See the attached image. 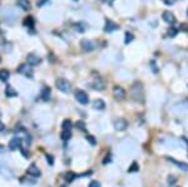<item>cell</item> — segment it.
I'll return each mask as SVG.
<instances>
[{"mask_svg":"<svg viewBox=\"0 0 188 187\" xmlns=\"http://www.w3.org/2000/svg\"><path fill=\"white\" fill-rule=\"evenodd\" d=\"M55 87L60 90V92H64V93L70 92V83L66 79H64V78H59V79H57Z\"/></svg>","mask_w":188,"mask_h":187,"instance_id":"1","label":"cell"},{"mask_svg":"<svg viewBox=\"0 0 188 187\" xmlns=\"http://www.w3.org/2000/svg\"><path fill=\"white\" fill-rule=\"evenodd\" d=\"M75 99L78 101V103L84 104V106L89 103V97H88V94L84 92V90H80V89H78L77 92H75Z\"/></svg>","mask_w":188,"mask_h":187,"instance_id":"2","label":"cell"},{"mask_svg":"<svg viewBox=\"0 0 188 187\" xmlns=\"http://www.w3.org/2000/svg\"><path fill=\"white\" fill-rule=\"evenodd\" d=\"M18 73H20L23 75H25L27 78H33V70L32 67L27 63V64H20L18 68Z\"/></svg>","mask_w":188,"mask_h":187,"instance_id":"3","label":"cell"},{"mask_svg":"<svg viewBox=\"0 0 188 187\" xmlns=\"http://www.w3.org/2000/svg\"><path fill=\"white\" fill-rule=\"evenodd\" d=\"M27 63L30 65V67H35V65H39L41 63V58L38 57L34 53H30V54H28V57H27Z\"/></svg>","mask_w":188,"mask_h":187,"instance_id":"4","label":"cell"},{"mask_svg":"<svg viewBox=\"0 0 188 187\" xmlns=\"http://www.w3.org/2000/svg\"><path fill=\"white\" fill-rule=\"evenodd\" d=\"M80 47L84 52H92L95 49V43L93 40H89V39H83L80 41Z\"/></svg>","mask_w":188,"mask_h":187,"instance_id":"5","label":"cell"},{"mask_svg":"<svg viewBox=\"0 0 188 187\" xmlns=\"http://www.w3.org/2000/svg\"><path fill=\"white\" fill-rule=\"evenodd\" d=\"M113 97L116 99H118V101H123L125 98V90L122 87L116 86L113 88Z\"/></svg>","mask_w":188,"mask_h":187,"instance_id":"6","label":"cell"},{"mask_svg":"<svg viewBox=\"0 0 188 187\" xmlns=\"http://www.w3.org/2000/svg\"><path fill=\"white\" fill-rule=\"evenodd\" d=\"M113 126H114V128H116L117 131L120 132V131H125L127 129V127H128V122H127L125 119H123V118H119V119L114 120Z\"/></svg>","mask_w":188,"mask_h":187,"instance_id":"7","label":"cell"},{"mask_svg":"<svg viewBox=\"0 0 188 187\" xmlns=\"http://www.w3.org/2000/svg\"><path fill=\"white\" fill-rule=\"evenodd\" d=\"M92 87H93L95 90L100 92V90L104 89L105 83H104V81H103L102 78H97V79H93V82H92Z\"/></svg>","mask_w":188,"mask_h":187,"instance_id":"8","label":"cell"},{"mask_svg":"<svg viewBox=\"0 0 188 187\" xmlns=\"http://www.w3.org/2000/svg\"><path fill=\"white\" fill-rule=\"evenodd\" d=\"M21 140L19 137H14V138H11L10 140V142H9V148L11 149V151H15V149H18V148H20L21 147Z\"/></svg>","mask_w":188,"mask_h":187,"instance_id":"9","label":"cell"},{"mask_svg":"<svg viewBox=\"0 0 188 187\" xmlns=\"http://www.w3.org/2000/svg\"><path fill=\"white\" fill-rule=\"evenodd\" d=\"M119 29V25L118 24H116V23H113L112 20H105V25H104V30L107 33H112V32H114V30H118Z\"/></svg>","mask_w":188,"mask_h":187,"instance_id":"10","label":"cell"},{"mask_svg":"<svg viewBox=\"0 0 188 187\" xmlns=\"http://www.w3.org/2000/svg\"><path fill=\"white\" fill-rule=\"evenodd\" d=\"M28 174H29V176H32V177H34V178H36V177L41 176V172L35 165H30L29 168H28Z\"/></svg>","mask_w":188,"mask_h":187,"instance_id":"11","label":"cell"},{"mask_svg":"<svg viewBox=\"0 0 188 187\" xmlns=\"http://www.w3.org/2000/svg\"><path fill=\"white\" fill-rule=\"evenodd\" d=\"M162 18H163V20H164L166 23H168V24H174L175 23V16L173 15L172 11H169V10L164 11V13L162 14Z\"/></svg>","mask_w":188,"mask_h":187,"instance_id":"12","label":"cell"},{"mask_svg":"<svg viewBox=\"0 0 188 187\" xmlns=\"http://www.w3.org/2000/svg\"><path fill=\"white\" fill-rule=\"evenodd\" d=\"M167 160L171 162V163H173V165H175V166H178L182 171H188V163H184V162H179V161H177V160H174V158H172V157H167Z\"/></svg>","mask_w":188,"mask_h":187,"instance_id":"13","label":"cell"},{"mask_svg":"<svg viewBox=\"0 0 188 187\" xmlns=\"http://www.w3.org/2000/svg\"><path fill=\"white\" fill-rule=\"evenodd\" d=\"M73 28H74L78 33H84L86 32V29H87V24L86 23H83V21H78V23H74L72 25Z\"/></svg>","mask_w":188,"mask_h":187,"instance_id":"14","label":"cell"},{"mask_svg":"<svg viewBox=\"0 0 188 187\" xmlns=\"http://www.w3.org/2000/svg\"><path fill=\"white\" fill-rule=\"evenodd\" d=\"M93 108L95 111H103L105 108V103H104V101H102V99H95L93 102Z\"/></svg>","mask_w":188,"mask_h":187,"instance_id":"15","label":"cell"},{"mask_svg":"<svg viewBox=\"0 0 188 187\" xmlns=\"http://www.w3.org/2000/svg\"><path fill=\"white\" fill-rule=\"evenodd\" d=\"M50 98V88L49 87H43V89H41V99L43 101H49Z\"/></svg>","mask_w":188,"mask_h":187,"instance_id":"16","label":"cell"},{"mask_svg":"<svg viewBox=\"0 0 188 187\" xmlns=\"http://www.w3.org/2000/svg\"><path fill=\"white\" fill-rule=\"evenodd\" d=\"M23 25L28 27L29 29H33V27H34V18L33 16H27L25 19L23 20Z\"/></svg>","mask_w":188,"mask_h":187,"instance_id":"17","label":"cell"},{"mask_svg":"<svg viewBox=\"0 0 188 187\" xmlns=\"http://www.w3.org/2000/svg\"><path fill=\"white\" fill-rule=\"evenodd\" d=\"M18 5L23 10H29L30 9V1L29 0H18Z\"/></svg>","mask_w":188,"mask_h":187,"instance_id":"18","label":"cell"},{"mask_svg":"<svg viewBox=\"0 0 188 187\" xmlns=\"http://www.w3.org/2000/svg\"><path fill=\"white\" fill-rule=\"evenodd\" d=\"M9 77H10V73H9L8 69H1V70H0V81H1V82H7L9 79Z\"/></svg>","mask_w":188,"mask_h":187,"instance_id":"19","label":"cell"},{"mask_svg":"<svg viewBox=\"0 0 188 187\" xmlns=\"http://www.w3.org/2000/svg\"><path fill=\"white\" fill-rule=\"evenodd\" d=\"M5 95L7 97H16L18 95V92L13 88V87H7V89H5Z\"/></svg>","mask_w":188,"mask_h":187,"instance_id":"20","label":"cell"},{"mask_svg":"<svg viewBox=\"0 0 188 187\" xmlns=\"http://www.w3.org/2000/svg\"><path fill=\"white\" fill-rule=\"evenodd\" d=\"M60 137H62L63 141H69L70 137H72V129H63Z\"/></svg>","mask_w":188,"mask_h":187,"instance_id":"21","label":"cell"},{"mask_svg":"<svg viewBox=\"0 0 188 187\" xmlns=\"http://www.w3.org/2000/svg\"><path fill=\"white\" fill-rule=\"evenodd\" d=\"M72 127H73V123H72L70 119L63 120V123H62V129H72Z\"/></svg>","mask_w":188,"mask_h":187,"instance_id":"22","label":"cell"},{"mask_svg":"<svg viewBox=\"0 0 188 187\" xmlns=\"http://www.w3.org/2000/svg\"><path fill=\"white\" fill-rule=\"evenodd\" d=\"M75 177H77V176H75V174L73 173V172H66V173H65V176H64V178H65L66 182H73Z\"/></svg>","mask_w":188,"mask_h":187,"instance_id":"23","label":"cell"},{"mask_svg":"<svg viewBox=\"0 0 188 187\" xmlns=\"http://www.w3.org/2000/svg\"><path fill=\"white\" fill-rule=\"evenodd\" d=\"M133 39H134V37H133V34H130L129 32H127V33H125V39H124V43H125V44H129Z\"/></svg>","mask_w":188,"mask_h":187,"instance_id":"24","label":"cell"},{"mask_svg":"<svg viewBox=\"0 0 188 187\" xmlns=\"http://www.w3.org/2000/svg\"><path fill=\"white\" fill-rule=\"evenodd\" d=\"M20 182L21 183H29V185H35L36 183V181L33 178V180H28L27 177H21L20 178Z\"/></svg>","mask_w":188,"mask_h":187,"instance_id":"25","label":"cell"},{"mask_svg":"<svg viewBox=\"0 0 188 187\" xmlns=\"http://www.w3.org/2000/svg\"><path fill=\"white\" fill-rule=\"evenodd\" d=\"M177 33H178V30L175 29V28H169V29H168V37H171V38L175 37V35H177Z\"/></svg>","mask_w":188,"mask_h":187,"instance_id":"26","label":"cell"},{"mask_svg":"<svg viewBox=\"0 0 188 187\" xmlns=\"http://www.w3.org/2000/svg\"><path fill=\"white\" fill-rule=\"evenodd\" d=\"M139 170V166H138V163H137V162H133V165L129 167V170H128V172H137Z\"/></svg>","mask_w":188,"mask_h":187,"instance_id":"27","label":"cell"},{"mask_svg":"<svg viewBox=\"0 0 188 187\" xmlns=\"http://www.w3.org/2000/svg\"><path fill=\"white\" fill-rule=\"evenodd\" d=\"M87 141L92 144V146H95L97 144V141H95V137H93V136H87Z\"/></svg>","mask_w":188,"mask_h":187,"instance_id":"28","label":"cell"},{"mask_svg":"<svg viewBox=\"0 0 188 187\" xmlns=\"http://www.w3.org/2000/svg\"><path fill=\"white\" fill-rule=\"evenodd\" d=\"M77 127H78V128H80L82 131H86V123H84L83 120H79V122L77 123Z\"/></svg>","mask_w":188,"mask_h":187,"instance_id":"29","label":"cell"},{"mask_svg":"<svg viewBox=\"0 0 188 187\" xmlns=\"http://www.w3.org/2000/svg\"><path fill=\"white\" fill-rule=\"evenodd\" d=\"M89 187H102L100 182H98V181H92V182L89 183Z\"/></svg>","mask_w":188,"mask_h":187,"instance_id":"30","label":"cell"},{"mask_svg":"<svg viewBox=\"0 0 188 187\" xmlns=\"http://www.w3.org/2000/svg\"><path fill=\"white\" fill-rule=\"evenodd\" d=\"M111 160H112V154H111V153H108V154H107V157H105L104 160H103V163L107 165V163H109V162H111Z\"/></svg>","mask_w":188,"mask_h":187,"instance_id":"31","label":"cell"},{"mask_svg":"<svg viewBox=\"0 0 188 187\" xmlns=\"http://www.w3.org/2000/svg\"><path fill=\"white\" fill-rule=\"evenodd\" d=\"M45 157H46V160H48V163H49L50 166H52V165H54V158L52 157L50 154H45Z\"/></svg>","mask_w":188,"mask_h":187,"instance_id":"32","label":"cell"},{"mask_svg":"<svg viewBox=\"0 0 188 187\" xmlns=\"http://www.w3.org/2000/svg\"><path fill=\"white\" fill-rule=\"evenodd\" d=\"M48 1H49V0H38V3H36V5H38V7L40 8V7H43V5H45Z\"/></svg>","mask_w":188,"mask_h":187,"instance_id":"33","label":"cell"},{"mask_svg":"<svg viewBox=\"0 0 188 187\" xmlns=\"http://www.w3.org/2000/svg\"><path fill=\"white\" fill-rule=\"evenodd\" d=\"M21 154L24 156L25 158H29V152H28V149H25V148H21Z\"/></svg>","mask_w":188,"mask_h":187,"instance_id":"34","label":"cell"},{"mask_svg":"<svg viewBox=\"0 0 188 187\" xmlns=\"http://www.w3.org/2000/svg\"><path fill=\"white\" fill-rule=\"evenodd\" d=\"M174 182H175V177H174V176H169V177H168V183H169V185H173Z\"/></svg>","mask_w":188,"mask_h":187,"instance_id":"35","label":"cell"},{"mask_svg":"<svg viewBox=\"0 0 188 187\" xmlns=\"http://www.w3.org/2000/svg\"><path fill=\"white\" fill-rule=\"evenodd\" d=\"M162 1L164 3V4H167V5H173L175 0H162Z\"/></svg>","mask_w":188,"mask_h":187,"instance_id":"36","label":"cell"},{"mask_svg":"<svg viewBox=\"0 0 188 187\" xmlns=\"http://www.w3.org/2000/svg\"><path fill=\"white\" fill-rule=\"evenodd\" d=\"M5 129V124L1 122V120H0V133H1V132Z\"/></svg>","mask_w":188,"mask_h":187,"instance_id":"37","label":"cell"},{"mask_svg":"<svg viewBox=\"0 0 188 187\" xmlns=\"http://www.w3.org/2000/svg\"><path fill=\"white\" fill-rule=\"evenodd\" d=\"M4 152H5V147L3 144H0V153H4Z\"/></svg>","mask_w":188,"mask_h":187,"instance_id":"38","label":"cell"},{"mask_svg":"<svg viewBox=\"0 0 188 187\" xmlns=\"http://www.w3.org/2000/svg\"><path fill=\"white\" fill-rule=\"evenodd\" d=\"M74 1H78V0H74Z\"/></svg>","mask_w":188,"mask_h":187,"instance_id":"39","label":"cell"},{"mask_svg":"<svg viewBox=\"0 0 188 187\" xmlns=\"http://www.w3.org/2000/svg\"><path fill=\"white\" fill-rule=\"evenodd\" d=\"M0 60H1V57H0Z\"/></svg>","mask_w":188,"mask_h":187,"instance_id":"40","label":"cell"}]
</instances>
